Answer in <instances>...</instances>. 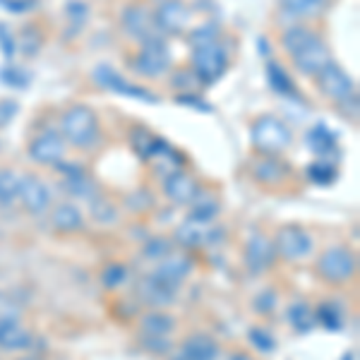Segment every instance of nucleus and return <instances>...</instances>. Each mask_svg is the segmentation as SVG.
<instances>
[{
	"label": "nucleus",
	"mask_w": 360,
	"mask_h": 360,
	"mask_svg": "<svg viewBox=\"0 0 360 360\" xmlns=\"http://www.w3.org/2000/svg\"><path fill=\"white\" fill-rule=\"evenodd\" d=\"M255 305H257V310H262V312H269L271 307L276 305V298H274V293H262V295H259V298H257V303H255Z\"/></svg>",
	"instance_id": "nucleus-44"
},
{
	"label": "nucleus",
	"mask_w": 360,
	"mask_h": 360,
	"mask_svg": "<svg viewBox=\"0 0 360 360\" xmlns=\"http://www.w3.org/2000/svg\"><path fill=\"white\" fill-rule=\"evenodd\" d=\"M20 193V176H15L13 171H0V205L10 207L17 200Z\"/></svg>",
	"instance_id": "nucleus-28"
},
{
	"label": "nucleus",
	"mask_w": 360,
	"mask_h": 360,
	"mask_svg": "<svg viewBox=\"0 0 360 360\" xmlns=\"http://www.w3.org/2000/svg\"><path fill=\"white\" fill-rule=\"evenodd\" d=\"M226 65H229V53H226L224 46H219L217 41L200 46V49L193 51V70L205 84L217 82L224 75Z\"/></svg>",
	"instance_id": "nucleus-5"
},
{
	"label": "nucleus",
	"mask_w": 360,
	"mask_h": 360,
	"mask_svg": "<svg viewBox=\"0 0 360 360\" xmlns=\"http://www.w3.org/2000/svg\"><path fill=\"white\" fill-rule=\"evenodd\" d=\"M32 346V334L17 324V319H0V348L3 351H25Z\"/></svg>",
	"instance_id": "nucleus-19"
},
{
	"label": "nucleus",
	"mask_w": 360,
	"mask_h": 360,
	"mask_svg": "<svg viewBox=\"0 0 360 360\" xmlns=\"http://www.w3.org/2000/svg\"><path fill=\"white\" fill-rule=\"evenodd\" d=\"M207 236L209 233L205 231V224L190 221V219L176 231V240L183 248H202L207 243Z\"/></svg>",
	"instance_id": "nucleus-23"
},
{
	"label": "nucleus",
	"mask_w": 360,
	"mask_h": 360,
	"mask_svg": "<svg viewBox=\"0 0 360 360\" xmlns=\"http://www.w3.org/2000/svg\"><path fill=\"white\" fill-rule=\"evenodd\" d=\"M84 219H82V212H79L75 205H58L56 212H53V226L63 233H70V231H77L82 229Z\"/></svg>",
	"instance_id": "nucleus-22"
},
{
	"label": "nucleus",
	"mask_w": 360,
	"mask_h": 360,
	"mask_svg": "<svg viewBox=\"0 0 360 360\" xmlns=\"http://www.w3.org/2000/svg\"><path fill=\"white\" fill-rule=\"evenodd\" d=\"M0 49H3V53L8 58L15 53V41H13V37H10V29L5 25H0Z\"/></svg>",
	"instance_id": "nucleus-42"
},
{
	"label": "nucleus",
	"mask_w": 360,
	"mask_h": 360,
	"mask_svg": "<svg viewBox=\"0 0 360 360\" xmlns=\"http://www.w3.org/2000/svg\"><path fill=\"white\" fill-rule=\"evenodd\" d=\"M94 79L101 86H106V89H113L115 94H123V96H130V98H139V101H147V103H156V96L152 94V91L142 89L139 84L125 82V79L118 77V72H115L113 68H108V65H98L94 70Z\"/></svg>",
	"instance_id": "nucleus-8"
},
{
	"label": "nucleus",
	"mask_w": 360,
	"mask_h": 360,
	"mask_svg": "<svg viewBox=\"0 0 360 360\" xmlns=\"http://www.w3.org/2000/svg\"><path fill=\"white\" fill-rule=\"evenodd\" d=\"M190 269H193V259L185 257V255H168V257L161 259L159 269L154 271V276H159L161 281L168 283L171 288H176L185 281V276L190 274Z\"/></svg>",
	"instance_id": "nucleus-15"
},
{
	"label": "nucleus",
	"mask_w": 360,
	"mask_h": 360,
	"mask_svg": "<svg viewBox=\"0 0 360 360\" xmlns=\"http://www.w3.org/2000/svg\"><path fill=\"white\" fill-rule=\"evenodd\" d=\"M39 46H41V37H39V32L34 27H27L25 34H22V51H25L27 56H34L39 51Z\"/></svg>",
	"instance_id": "nucleus-37"
},
{
	"label": "nucleus",
	"mask_w": 360,
	"mask_h": 360,
	"mask_svg": "<svg viewBox=\"0 0 360 360\" xmlns=\"http://www.w3.org/2000/svg\"><path fill=\"white\" fill-rule=\"evenodd\" d=\"M171 255V243L166 238H152V240L144 245V257L147 259H164Z\"/></svg>",
	"instance_id": "nucleus-35"
},
{
	"label": "nucleus",
	"mask_w": 360,
	"mask_h": 360,
	"mask_svg": "<svg viewBox=\"0 0 360 360\" xmlns=\"http://www.w3.org/2000/svg\"><path fill=\"white\" fill-rule=\"evenodd\" d=\"M132 68L144 77H159L171 68V51H168L166 41L159 34H152L149 39H144L135 60H132Z\"/></svg>",
	"instance_id": "nucleus-2"
},
{
	"label": "nucleus",
	"mask_w": 360,
	"mask_h": 360,
	"mask_svg": "<svg viewBox=\"0 0 360 360\" xmlns=\"http://www.w3.org/2000/svg\"><path fill=\"white\" fill-rule=\"evenodd\" d=\"M274 252L283 259H303L312 252V238L300 226H283L274 238Z\"/></svg>",
	"instance_id": "nucleus-6"
},
{
	"label": "nucleus",
	"mask_w": 360,
	"mask_h": 360,
	"mask_svg": "<svg viewBox=\"0 0 360 360\" xmlns=\"http://www.w3.org/2000/svg\"><path fill=\"white\" fill-rule=\"evenodd\" d=\"M252 144L262 154H278L291 144V130L274 115H262L252 125Z\"/></svg>",
	"instance_id": "nucleus-3"
},
{
	"label": "nucleus",
	"mask_w": 360,
	"mask_h": 360,
	"mask_svg": "<svg viewBox=\"0 0 360 360\" xmlns=\"http://www.w3.org/2000/svg\"><path fill=\"white\" fill-rule=\"evenodd\" d=\"M317 274L327 283H346L356 274V255L348 248H329L317 259Z\"/></svg>",
	"instance_id": "nucleus-4"
},
{
	"label": "nucleus",
	"mask_w": 360,
	"mask_h": 360,
	"mask_svg": "<svg viewBox=\"0 0 360 360\" xmlns=\"http://www.w3.org/2000/svg\"><path fill=\"white\" fill-rule=\"evenodd\" d=\"M307 176H310L319 185H327V183H332V180L336 178V171H334V166L329 164V161H315V164L307 168Z\"/></svg>",
	"instance_id": "nucleus-32"
},
{
	"label": "nucleus",
	"mask_w": 360,
	"mask_h": 360,
	"mask_svg": "<svg viewBox=\"0 0 360 360\" xmlns=\"http://www.w3.org/2000/svg\"><path fill=\"white\" fill-rule=\"evenodd\" d=\"M123 29L132 39H139V41H144V39H149L152 34H156L154 17L147 10V5H130V8H125Z\"/></svg>",
	"instance_id": "nucleus-13"
},
{
	"label": "nucleus",
	"mask_w": 360,
	"mask_h": 360,
	"mask_svg": "<svg viewBox=\"0 0 360 360\" xmlns=\"http://www.w3.org/2000/svg\"><path fill=\"white\" fill-rule=\"evenodd\" d=\"M307 147H310L317 156H324L336 147V135L324 123H317L310 132H307Z\"/></svg>",
	"instance_id": "nucleus-21"
},
{
	"label": "nucleus",
	"mask_w": 360,
	"mask_h": 360,
	"mask_svg": "<svg viewBox=\"0 0 360 360\" xmlns=\"http://www.w3.org/2000/svg\"><path fill=\"white\" fill-rule=\"evenodd\" d=\"M315 319H319V322H322L327 329H332V332L341 329V312L336 310L332 303H322V305H319L317 310H315Z\"/></svg>",
	"instance_id": "nucleus-31"
},
{
	"label": "nucleus",
	"mask_w": 360,
	"mask_h": 360,
	"mask_svg": "<svg viewBox=\"0 0 360 360\" xmlns=\"http://www.w3.org/2000/svg\"><path fill=\"white\" fill-rule=\"evenodd\" d=\"M288 322L293 324L295 332L305 334V332H310L312 324H315V312L310 310V305L295 303V305H291V310H288Z\"/></svg>",
	"instance_id": "nucleus-26"
},
{
	"label": "nucleus",
	"mask_w": 360,
	"mask_h": 360,
	"mask_svg": "<svg viewBox=\"0 0 360 360\" xmlns=\"http://www.w3.org/2000/svg\"><path fill=\"white\" fill-rule=\"evenodd\" d=\"M0 77L5 79L10 86H27V75H25V70H20V68H15V65H8L0 72Z\"/></svg>",
	"instance_id": "nucleus-39"
},
{
	"label": "nucleus",
	"mask_w": 360,
	"mask_h": 360,
	"mask_svg": "<svg viewBox=\"0 0 360 360\" xmlns=\"http://www.w3.org/2000/svg\"><path fill=\"white\" fill-rule=\"evenodd\" d=\"M164 190L168 195V200L176 202V205H190L197 197V183L188 173L176 171L164 180Z\"/></svg>",
	"instance_id": "nucleus-17"
},
{
	"label": "nucleus",
	"mask_w": 360,
	"mask_h": 360,
	"mask_svg": "<svg viewBox=\"0 0 360 360\" xmlns=\"http://www.w3.org/2000/svg\"><path fill=\"white\" fill-rule=\"evenodd\" d=\"M176 101H180V103H188V106H200L202 111H209V106H205V101H200V98H195V96H178Z\"/></svg>",
	"instance_id": "nucleus-45"
},
{
	"label": "nucleus",
	"mask_w": 360,
	"mask_h": 360,
	"mask_svg": "<svg viewBox=\"0 0 360 360\" xmlns=\"http://www.w3.org/2000/svg\"><path fill=\"white\" fill-rule=\"evenodd\" d=\"M91 212H94V217H96V221H106V224H111L113 219H115V209L108 205L106 200H96L94 205H91Z\"/></svg>",
	"instance_id": "nucleus-40"
},
{
	"label": "nucleus",
	"mask_w": 360,
	"mask_h": 360,
	"mask_svg": "<svg viewBox=\"0 0 360 360\" xmlns=\"http://www.w3.org/2000/svg\"><path fill=\"white\" fill-rule=\"evenodd\" d=\"M231 360H252V358H250L248 353H240V351H238V353H233V356H231Z\"/></svg>",
	"instance_id": "nucleus-46"
},
{
	"label": "nucleus",
	"mask_w": 360,
	"mask_h": 360,
	"mask_svg": "<svg viewBox=\"0 0 360 360\" xmlns=\"http://www.w3.org/2000/svg\"><path fill=\"white\" fill-rule=\"evenodd\" d=\"M60 135L65 142L75 144V147H79V149L94 147L96 137H98L96 113L91 111L89 106H82V103L68 108L60 120Z\"/></svg>",
	"instance_id": "nucleus-1"
},
{
	"label": "nucleus",
	"mask_w": 360,
	"mask_h": 360,
	"mask_svg": "<svg viewBox=\"0 0 360 360\" xmlns=\"http://www.w3.org/2000/svg\"><path fill=\"white\" fill-rule=\"evenodd\" d=\"M139 329H142V334H149V336H168L176 329V319L168 315V312L152 310L139 319Z\"/></svg>",
	"instance_id": "nucleus-20"
},
{
	"label": "nucleus",
	"mask_w": 360,
	"mask_h": 360,
	"mask_svg": "<svg viewBox=\"0 0 360 360\" xmlns=\"http://www.w3.org/2000/svg\"><path fill=\"white\" fill-rule=\"evenodd\" d=\"M17 200L22 202V207L32 214H41L51 205V193L44 185V180H39L37 176H25L20 178V193Z\"/></svg>",
	"instance_id": "nucleus-9"
},
{
	"label": "nucleus",
	"mask_w": 360,
	"mask_h": 360,
	"mask_svg": "<svg viewBox=\"0 0 360 360\" xmlns=\"http://www.w3.org/2000/svg\"><path fill=\"white\" fill-rule=\"evenodd\" d=\"M142 346L149 348L152 353H166V351H171V339H168V336H149V334H144L142 336Z\"/></svg>",
	"instance_id": "nucleus-38"
},
{
	"label": "nucleus",
	"mask_w": 360,
	"mask_h": 360,
	"mask_svg": "<svg viewBox=\"0 0 360 360\" xmlns=\"http://www.w3.org/2000/svg\"><path fill=\"white\" fill-rule=\"evenodd\" d=\"M315 39V34L310 32V29H305V27H291V29H286L283 32V49L288 51V53H295V51H300L307 41H312Z\"/></svg>",
	"instance_id": "nucleus-27"
},
{
	"label": "nucleus",
	"mask_w": 360,
	"mask_h": 360,
	"mask_svg": "<svg viewBox=\"0 0 360 360\" xmlns=\"http://www.w3.org/2000/svg\"><path fill=\"white\" fill-rule=\"evenodd\" d=\"M125 278H127V269L123 264H108L101 274L103 286H108V288H115V286H120V283H125Z\"/></svg>",
	"instance_id": "nucleus-36"
},
{
	"label": "nucleus",
	"mask_w": 360,
	"mask_h": 360,
	"mask_svg": "<svg viewBox=\"0 0 360 360\" xmlns=\"http://www.w3.org/2000/svg\"><path fill=\"white\" fill-rule=\"evenodd\" d=\"M0 3H3L10 13H27V10H32L34 5H37V0H0Z\"/></svg>",
	"instance_id": "nucleus-41"
},
{
	"label": "nucleus",
	"mask_w": 360,
	"mask_h": 360,
	"mask_svg": "<svg viewBox=\"0 0 360 360\" xmlns=\"http://www.w3.org/2000/svg\"><path fill=\"white\" fill-rule=\"evenodd\" d=\"M266 75H269V82L274 91H278V94H293L291 77H288V72L278 63H269L266 65Z\"/></svg>",
	"instance_id": "nucleus-29"
},
{
	"label": "nucleus",
	"mask_w": 360,
	"mask_h": 360,
	"mask_svg": "<svg viewBox=\"0 0 360 360\" xmlns=\"http://www.w3.org/2000/svg\"><path fill=\"white\" fill-rule=\"evenodd\" d=\"M219 37V29L214 25H202L197 27L193 34H190V44H193V49H200V46H207V44H214Z\"/></svg>",
	"instance_id": "nucleus-33"
},
{
	"label": "nucleus",
	"mask_w": 360,
	"mask_h": 360,
	"mask_svg": "<svg viewBox=\"0 0 360 360\" xmlns=\"http://www.w3.org/2000/svg\"><path fill=\"white\" fill-rule=\"evenodd\" d=\"M250 344L257 348L259 353H269L276 348V339L264 329H250Z\"/></svg>",
	"instance_id": "nucleus-34"
},
{
	"label": "nucleus",
	"mask_w": 360,
	"mask_h": 360,
	"mask_svg": "<svg viewBox=\"0 0 360 360\" xmlns=\"http://www.w3.org/2000/svg\"><path fill=\"white\" fill-rule=\"evenodd\" d=\"M315 77H317V84H319V89H322V94L334 98V101H344V98H348L351 94H356L353 79L348 77V75L336 65V63L324 65Z\"/></svg>",
	"instance_id": "nucleus-7"
},
{
	"label": "nucleus",
	"mask_w": 360,
	"mask_h": 360,
	"mask_svg": "<svg viewBox=\"0 0 360 360\" xmlns=\"http://www.w3.org/2000/svg\"><path fill=\"white\" fill-rule=\"evenodd\" d=\"M274 262V245H271L269 238L264 236H255L250 238L248 248H245V264L250 271H264L266 266Z\"/></svg>",
	"instance_id": "nucleus-16"
},
{
	"label": "nucleus",
	"mask_w": 360,
	"mask_h": 360,
	"mask_svg": "<svg viewBox=\"0 0 360 360\" xmlns=\"http://www.w3.org/2000/svg\"><path fill=\"white\" fill-rule=\"evenodd\" d=\"M173 360H188V358H185V356H180V353H178V356H176V358H173Z\"/></svg>",
	"instance_id": "nucleus-48"
},
{
	"label": "nucleus",
	"mask_w": 360,
	"mask_h": 360,
	"mask_svg": "<svg viewBox=\"0 0 360 360\" xmlns=\"http://www.w3.org/2000/svg\"><path fill=\"white\" fill-rule=\"evenodd\" d=\"M219 214V202L214 197H200V200H193V212H190V221L197 224H209L214 221Z\"/></svg>",
	"instance_id": "nucleus-25"
},
{
	"label": "nucleus",
	"mask_w": 360,
	"mask_h": 360,
	"mask_svg": "<svg viewBox=\"0 0 360 360\" xmlns=\"http://www.w3.org/2000/svg\"><path fill=\"white\" fill-rule=\"evenodd\" d=\"M137 293H139V300H142V303H147L152 307H164L176 300V288H171L168 283H164L154 274L144 276L142 281H139Z\"/></svg>",
	"instance_id": "nucleus-14"
},
{
	"label": "nucleus",
	"mask_w": 360,
	"mask_h": 360,
	"mask_svg": "<svg viewBox=\"0 0 360 360\" xmlns=\"http://www.w3.org/2000/svg\"><path fill=\"white\" fill-rule=\"evenodd\" d=\"M319 0H281V8L293 17H310L319 10Z\"/></svg>",
	"instance_id": "nucleus-30"
},
{
	"label": "nucleus",
	"mask_w": 360,
	"mask_h": 360,
	"mask_svg": "<svg viewBox=\"0 0 360 360\" xmlns=\"http://www.w3.org/2000/svg\"><path fill=\"white\" fill-rule=\"evenodd\" d=\"M190 13L180 0H164L154 15V25L164 34H180L188 27Z\"/></svg>",
	"instance_id": "nucleus-10"
},
{
	"label": "nucleus",
	"mask_w": 360,
	"mask_h": 360,
	"mask_svg": "<svg viewBox=\"0 0 360 360\" xmlns=\"http://www.w3.org/2000/svg\"><path fill=\"white\" fill-rule=\"evenodd\" d=\"M255 176H257V180H262V183H281L288 176V168L271 156V159H262L255 166Z\"/></svg>",
	"instance_id": "nucleus-24"
},
{
	"label": "nucleus",
	"mask_w": 360,
	"mask_h": 360,
	"mask_svg": "<svg viewBox=\"0 0 360 360\" xmlns=\"http://www.w3.org/2000/svg\"><path fill=\"white\" fill-rule=\"evenodd\" d=\"M17 113V103L15 101H0V127L8 125Z\"/></svg>",
	"instance_id": "nucleus-43"
},
{
	"label": "nucleus",
	"mask_w": 360,
	"mask_h": 360,
	"mask_svg": "<svg viewBox=\"0 0 360 360\" xmlns=\"http://www.w3.org/2000/svg\"><path fill=\"white\" fill-rule=\"evenodd\" d=\"M20 360H39V358H34V356H25V358H20Z\"/></svg>",
	"instance_id": "nucleus-47"
},
{
	"label": "nucleus",
	"mask_w": 360,
	"mask_h": 360,
	"mask_svg": "<svg viewBox=\"0 0 360 360\" xmlns=\"http://www.w3.org/2000/svg\"><path fill=\"white\" fill-rule=\"evenodd\" d=\"M293 60H295V68H298L303 75H317L324 65L332 63V56H329L327 46L315 37L312 41H307L300 51H295Z\"/></svg>",
	"instance_id": "nucleus-12"
},
{
	"label": "nucleus",
	"mask_w": 360,
	"mask_h": 360,
	"mask_svg": "<svg viewBox=\"0 0 360 360\" xmlns=\"http://www.w3.org/2000/svg\"><path fill=\"white\" fill-rule=\"evenodd\" d=\"M180 356H185L188 360H217L219 344L209 334H193L183 341Z\"/></svg>",
	"instance_id": "nucleus-18"
},
{
	"label": "nucleus",
	"mask_w": 360,
	"mask_h": 360,
	"mask_svg": "<svg viewBox=\"0 0 360 360\" xmlns=\"http://www.w3.org/2000/svg\"><path fill=\"white\" fill-rule=\"evenodd\" d=\"M29 156H32L37 164H58V161L65 156V139L60 132H44L32 142L29 147Z\"/></svg>",
	"instance_id": "nucleus-11"
}]
</instances>
